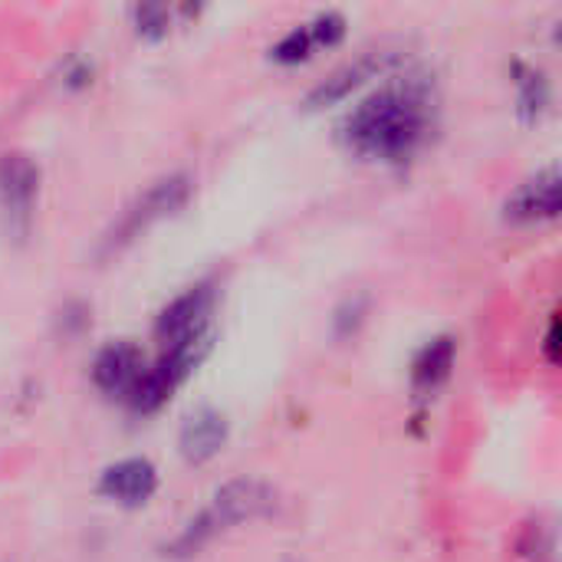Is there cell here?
<instances>
[{
	"label": "cell",
	"mask_w": 562,
	"mask_h": 562,
	"mask_svg": "<svg viewBox=\"0 0 562 562\" xmlns=\"http://www.w3.org/2000/svg\"><path fill=\"white\" fill-rule=\"evenodd\" d=\"M543 352H547L550 366H557V362H560V316H553V319H550V333H547Z\"/></svg>",
	"instance_id": "obj_21"
},
{
	"label": "cell",
	"mask_w": 562,
	"mask_h": 562,
	"mask_svg": "<svg viewBox=\"0 0 562 562\" xmlns=\"http://www.w3.org/2000/svg\"><path fill=\"white\" fill-rule=\"evenodd\" d=\"M395 63H398V53H389V49H382V53H379V49H375V53H362L359 59L339 66L333 76H326L319 86H313L310 95L303 99V105H306L310 112L329 109V105L349 99V95H352L356 89H362L366 82H372V79H379L382 72H389Z\"/></svg>",
	"instance_id": "obj_7"
},
{
	"label": "cell",
	"mask_w": 562,
	"mask_h": 562,
	"mask_svg": "<svg viewBox=\"0 0 562 562\" xmlns=\"http://www.w3.org/2000/svg\"><path fill=\"white\" fill-rule=\"evenodd\" d=\"M158 491V468L148 458H125L102 471L99 494L125 510L145 507Z\"/></svg>",
	"instance_id": "obj_11"
},
{
	"label": "cell",
	"mask_w": 562,
	"mask_h": 562,
	"mask_svg": "<svg viewBox=\"0 0 562 562\" xmlns=\"http://www.w3.org/2000/svg\"><path fill=\"white\" fill-rule=\"evenodd\" d=\"M560 168L550 165L514 188V194L504 201V221L510 224H543L560 214Z\"/></svg>",
	"instance_id": "obj_9"
},
{
	"label": "cell",
	"mask_w": 562,
	"mask_h": 562,
	"mask_svg": "<svg viewBox=\"0 0 562 562\" xmlns=\"http://www.w3.org/2000/svg\"><path fill=\"white\" fill-rule=\"evenodd\" d=\"M207 349H211V339H198V342H184V346L161 349V356L155 359V366L145 369V375L138 379V385L125 398L128 412L132 415H155V412H161L168 405V398L201 366V359L207 356Z\"/></svg>",
	"instance_id": "obj_4"
},
{
	"label": "cell",
	"mask_w": 562,
	"mask_h": 562,
	"mask_svg": "<svg viewBox=\"0 0 562 562\" xmlns=\"http://www.w3.org/2000/svg\"><path fill=\"white\" fill-rule=\"evenodd\" d=\"M40 194V165L23 151L0 155V217L13 240H26Z\"/></svg>",
	"instance_id": "obj_6"
},
{
	"label": "cell",
	"mask_w": 562,
	"mask_h": 562,
	"mask_svg": "<svg viewBox=\"0 0 562 562\" xmlns=\"http://www.w3.org/2000/svg\"><path fill=\"white\" fill-rule=\"evenodd\" d=\"M438 95L425 76L392 79L342 119V145L382 165H408L435 132Z\"/></svg>",
	"instance_id": "obj_1"
},
{
	"label": "cell",
	"mask_w": 562,
	"mask_h": 562,
	"mask_svg": "<svg viewBox=\"0 0 562 562\" xmlns=\"http://www.w3.org/2000/svg\"><path fill=\"white\" fill-rule=\"evenodd\" d=\"M520 553L533 562H553V553H557V530H553V524H543V520L530 524L524 530Z\"/></svg>",
	"instance_id": "obj_17"
},
{
	"label": "cell",
	"mask_w": 562,
	"mask_h": 562,
	"mask_svg": "<svg viewBox=\"0 0 562 562\" xmlns=\"http://www.w3.org/2000/svg\"><path fill=\"white\" fill-rule=\"evenodd\" d=\"M313 56V40H310V30L306 26H293L286 36H280L273 46H270V59L277 66H300Z\"/></svg>",
	"instance_id": "obj_14"
},
{
	"label": "cell",
	"mask_w": 562,
	"mask_h": 562,
	"mask_svg": "<svg viewBox=\"0 0 562 562\" xmlns=\"http://www.w3.org/2000/svg\"><path fill=\"white\" fill-rule=\"evenodd\" d=\"M231 438V422L221 408L214 405H198L184 415L181 431H178V451L188 464L201 468L214 461Z\"/></svg>",
	"instance_id": "obj_8"
},
{
	"label": "cell",
	"mask_w": 562,
	"mask_h": 562,
	"mask_svg": "<svg viewBox=\"0 0 562 562\" xmlns=\"http://www.w3.org/2000/svg\"><path fill=\"white\" fill-rule=\"evenodd\" d=\"M191 191H194V181H191V175H184V171H175V175H165V178L151 181V184L122 211V217L112 224V231H109L105 240H102V254H119V250H125L132 240H138L145 231H151L155 224L175 217V214L191 201Z\"/></svg>",
	"instance_id": "obj_3"
},
{
	"label": "cell",
	"mask_w": 562,
	"mask_h": 562,
	"mask_svg": "<svg viewBox=\"0 0 562 562\" xmlns=\"http://www.w3.org/2000/svg\"><path fill=\"white\" fill-rule=\"evenodd\" d=\"M214 306H217V290L211 280L194 283L181 296H175L155 319V339L161 342V349L214 339Z\"/></svg>",
	"instance_id": "obj_5"
},
{
	"label": "cell",
	"mask_w": 562,
	"mask_h": 562,
	"mask_svg": "<svg viewBox=\"0 0 562 562\" xmlns=\"http://www.w3.org/2000/svg\"><path fill=\"white\" fill-rule=\"evenodd\" d=\"M366 316H369V296L366 293H356V296L342 300L339 310L333 313V336L336 339H352L362 329Z\"/></svg>",
	"instance_id": "obj_15"
},
{
	"label": "cell",
	"mask_w": 562,
	"mask_h": 562,
	"mask_svg": "<svg viewBox=\"0 0 562 562\" xmlns=\"http://www.w3.org/2000/svg\"><path fill=\"white\" fill-rule=\"evenodd\" d=\"M148 362L145 352L135 342H109L105 349H99V356L92 359V382L102 395L125 402L132 395V389L138 385V379L145 375Z\"/></svg>",
	"instance_id": "obj_10"
},
{
	"label": "cell",
	"mask_w": 562,
	"mask_h": 562,
	"mask_svg": "<svg viewBox=\"0 0 562 562\" xmlns=\"http://www.w3.org/2000/svg\"><path fill=\"white\" fill-rule=\"evenodd\" d=\"M92 82V66L89 63H72L69 69H66V86L69 89H82V86H89Z\"/></svg>",
	"instance_id": "obj_20"
},
{
	"label": "cell",
	"mask_w": 562,
	"mask_h": 562,
	"mask_svg": "<svg viewBox=\"0 0 562 562\" xmlns=\"http://www.w3.org/2000/svg\"><path fill=\"white\" fill-rule=\"evenodd\" d=\"M306 30H310L313 46H326V49L339 46V43L346 40V33H349L346 16H342L339 10H323V13H316L313 23H310Z\"/></svg>",
	"instance_id": "obj_18"
},
{
	"label": "cell",
	"mask_w": 562,
	"mask_h": 562,
	"mask_svg": "<svg viewBox=\"0 0 562 562\" xmlns=\"http://www.w3.org/2000/svg\"><path fill=\"white\" fill-rule=\"evenodd\" d=\"M454 359H458L454 336H438V339L425 342L418 349V356L412 359V389L418 395H435L451 379Z\"/></svg>",
	"instance_id": "obj_12"
},
{
	"label": "cell",
	"mask_w": 562,
	"mask_h": 562,
	"mask_svg": "<svg viewBox=\"0 0 562 562\" xmlns=\"http://www.w3.org/2000/svg\"><path fill=\"white\" fill-rule=\"evenodd\" d=\"M514 86H517V115L524 125H537L550 102H553V86L550 76L530 63H514Z\"/></svg>",
	"instance_id": "obj_13"
},
{
	"label": "cell",
	"mask_w": 562,
	"mask_h": 562,
	"mask_svg": "<svg viewBox=\"0 0 562 562\" xmlns=\"http://www.w3.org/2000/svg\"><path fill=\"white\" fill-rule=\"evenodd\" d=\"M89 326V310L82 303H66L59 310V333L63 336H76Z\"/></svg>",
	"instance_id": "obj_19"
},
{
	"label": "cell",
	"mask_w": 562,
	"mask_h": 562,
	"mask_svg": "<svg viewBox=\"0 0 562 562\" xmlns=\"http://www.w3.org/2000/svg\"><path fill=\"white\" fill-rule=\"evenodd\" d=\"M132 23H135V33L142 40H165L168 30H171V10L161 7V3H145V7H135L132 10Z\"/></svg>",
	"instance_id": "obj_16"
},
{
	"label": "cell",
	"mask_w": 562,
	"mask_h": 562,
	"mask_svg": "<svg viewBox=\"0 0 562 562\" xmlns=\"http://www.w3.org/2000/svg\"><path fill=\"white\" fill-rule=\"evenodd\" d=\"M277 507V491L257 477H237V481H227L214 497L211 504L191 517L184 524V530L165 547V557L168 560H191L198 557L211 540H217L221 533L240 527V524H250V520H260L267 514H273Z\"/></svg>",
	"instance_id": "obj_2"
}]
</instances>
